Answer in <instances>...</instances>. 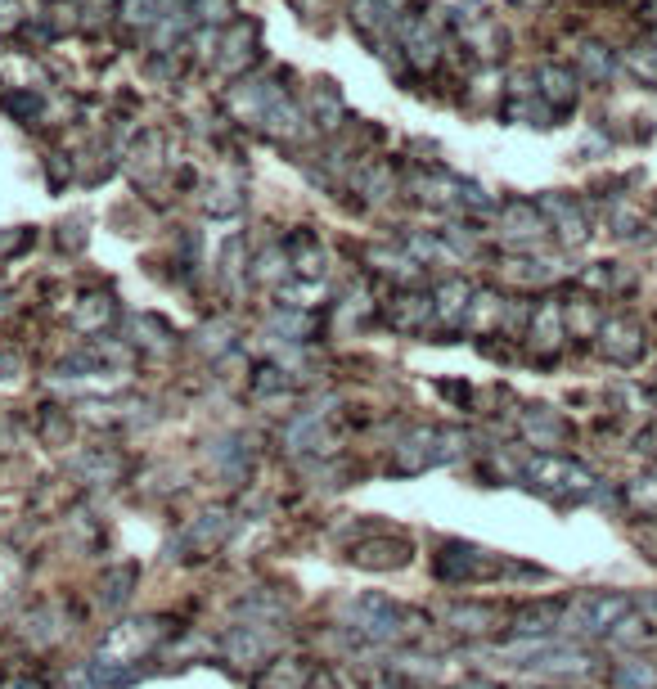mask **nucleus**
<instances>
[{
  "label": "nucleus",
  "mask_w": 657,
  "mask_h": 689,
  "mask_svg": "<svg viewBox=\"0 0 657 689\" xmlns=\"http://www.w3.org/2000/svg\"><path fill=\"white\" fill-rule=\"evenodd\" d=\"M5 109L14 113V118H36V109H41V104H36L32 91H18V86H14V91L5 95Z\"/></svg>",
  "instance_id": "6ab92c4d"
},
{
  "label": "nucleus",
  "mask_w": 657,
  "mask_h": 689,
  "mask_svg": "<svg viewBox=\"0 0 657 689\" xmlns=\"http://www.w3.org/2000/svg\"><path fill=\"white\" fill-rule=\"evenodd\" d=\"M540 212H545V221L558 230V239H563L567 248H581L585 239H590V217H585V208L576 199H567V194H545Z\"/></svg>",
  "instance_id": "7ed1b4c3"
},
{
  "label": "nucleus",
  "mask_w": 657,
  "mask_h": 689,
  "mask_svg": "<svg viewBox=\"0 0 657 689\" xmlns=\"http://www.w3.org/2000/svg\"><path fill=\"white\" fill-rule=\"evenodd\" d=\"M432 316H437L432 298H419V293H401V298L387 307V320H392V329H401V334H419Z\"/></svg>",
  "instance_id": "423d86ee"
},
{
  "label": "nucleus",
  "mask_w": 657,
  "mask_h": 689,
  "mask_svg": "<svg viewBox=\"0 0 657 689\" xmlns=\"http://www.w3.org/2000/svg\"><path fill=\"white\" fill-rule=\"evenodd\" d=\"M630 505L644 509V514H657V478H635L630 482Z\"/></svg>",
  "instance_id": "dca6fc26"
},
{
  "label": "nucleus",
  "mask_w": 657,
  "mask_h": 689,
  "mask_svg": "<svg viewBox=\"0 0 657 689\" xmlns=\"http://www.w3.org/2000/svg\"><path fill=\"white\" fill-rule=\"evenodd\" d=\"M459 5H464V14H477L486 5V0H459Z\"/></svg>",
  "instance_id": "b1692460"
},
{
  "label": "nucleus",
  "mask_w": 657,
  "mask_h": 689,
  "mask_svg": "<svg viewBox=\"0 0 657 689\" xmlns=\"http://www.w3.org/2000/svg\"><path fill=\"white\" fill-rule=\"evenodd\" d=\"M351 559H356L360 568H401V563L410 559V550H405L401 541H365L351 550Z\"/></svg>",
  "instance_id": "1a4fd4ad"
},
{
  "label": "nucleus",
  "mask_w": 657,
  "mask_h": 689,
  "mask_svg": "<svg viewBox=\"0 0 657 689\" xmlns=\"http://www.w3.org/2000/svg\"><path fill=\"white\" fill-rule=\"evenodd\" d=\"M630 613V599L617 595V590H603V595H590L576 604V631L581 635H612V626Z\"/></svg>",
  "instance_id": "f03ea898"
},
{
  "label": "nucleus",
  "mask_w": 657,
  "mask_h": 689,
  "mask_svg": "<svg viewBox=\"0 0 657 689\" xmlns=\"http://www.w3.org/2000/svg\"><path fill=\"white\" fill-rule=\"evenodd\" d=\"M284 253H288V266H297V275H306V280H315V275L324 271V248H320V239H315L311 230L288 235L284 239Z\"/></svg>",
  "instance_id": "0eeeda50"
},
{
  "label": "nucleus",
  "mask_w": 657,
  "mask_h": 689,
  "mask_svg": "<svg viewBox=\"0 0 657 689\" xmlns=\"http://www.w3.org/2000/svg\"><path fill=\"white\" fill-rule=\"evenodd\" d=\"M581 73L590 82H608L612 77V55L603 46H581Z\"/></svg>",
  "instance_id": "2eb2a0df"
},
{
  "label": "nucleus",
  "mask_w": 657,
  "mask_h": 689,
  "mask_svg": "<svg viewBox=\"0 0 657 689\" xmlns=\"http://www.w3.org/2000/svg\"><path fill=\"white\" fill-rule=\"evenodd\" d=\"M468 302H473V289H468L464 280H446L437 289V298H432V307H437V316H446V320H464Z\"/></svg>",
  "instance_id": "9d476101"
},
{
  "label": "nucleus",
  "mask_w": 657,
  "mask_h": 689,
  "mask_svg": "<svg viewBox=\"0 0 657 689\" xmlns=\"http://www.w3.org/2000/svg\"><path fill=\"white\" fill-rule=\"evenodd\" d=\"M540 95H545L554 109H567V104L576 100V73L572 68H558V64H545L540 68Z\"/></svg>",
  "instance_id": "6e6552de"
},
{
  "label": "nucleus",
  "mask_w": 657,
  "mask_h": 689,
  "mask_svg": "<svg viewBox=\"0 0 657 689\" xmlns=\"http://www.w3.org/2000/svg\"><path fill=\"white\" fill-rule=\"evenodd\" d=\"M621 64H626V73L635 77V82L657 86V46H630L626 55H621Z\"/></svg>",
  "instance_id": "ddd939ff"
},
{
  "label": "nucleus",
  "mask_w": 657,
  "mask_h": 689,
  "mask_svg": "<svg viewBox=\"0 0 657 689\" xmlns=\"http://www.w3.org/2000/svg\"><path fill=\"white\" fill-rule=\"evenodd\" d=\"M243 46H252V32H248V28H234V37L225 41V50H243ZM239 59H243V55H234L225 68H230V73H234V68H239Z\"/></svg>",
  "instance_id": "412c9836"
},
{
  "label": "nucleus",
  "mask_w": 657,
  "mask_h": 689,
  "mask_svg": "<svg viewBox=\"0 0 657 689\" xmlns=\"http://www.w3.org/2000/svg\"><path fill=\"white\" fill-rule=\"evenodd\" d=\"M207 212H212V217H230V212H239V194L234 190H212L207 194Z\"/></svg>",
  "instance_id": "aec40b11"
},
{
  "label": "nucleus",
  "mask_w": 657,
  "mask_h": 689,
  "mask_svg": "<svg viewBox=\"0 0 657 689\" xmlns=\"http://www.w3.org/2000/svg\"><path fill=\"white\" fill-rule=\"evenodd\" d=\"M9 28H18L14 5H9V0H0V32H9Z\"/></svg>",
  "instance_id": "5701e85b"
},
{
  "label": "nucleus",
  "mask_w": 657,
  "mask_h": 689,
  "mask_svg": "<svg viewBox=\"0 0 657 689\" xmlns=\"http://www.w3.org/2000/svg\"><path fill=\"white\" fill-rule=\"evenodd\" d=\"M122 14H126V23H140V28H149V23H158V0H126Z\"/></svg>",
  "instance_id": "a211bd4d"
},
{
  "label": "nucleus",
  "mask_w": 657,
  "mask_h": 689,
  "mask_svg": "<svg viewBox=\"0 0 657 689\" xmlns=\"http://www.w3.org/2000/svg\"><path fill=\"white\" fill-rule=\"evenodd\" d=\"M599 352L608 356L612 365H635L644 356V329L635 320H608L599 329Z\"/></svg>",
  "instance_id": "20e7f679"
},
{
  "label": "nucleus",
  "mask_w": 657,
  "mask_h": 689,
  "mask_svg": "<svg viewBox=\"0 0 657 689\" xmlns=\"http://www.w3.org/2000/svg\"><path fill=\"white\" fill-rule=\"evenodd\" d=\"M558 433H563V424H558V419H545V415H527V437H531V442L549 446V442H554Z\"/></svg>",
  "instance_id": "f3484780"
},
{
  "label": "nucleus",
  "mask_w": 657,
  "mask_h": 689,
  "mask_svg": "<svg viewBox=\"0 0 657 689\" xmlns=\"http://www.w3.org/2000/svg\"><path fill=\"white\" fill-rule=\"evenodd\" d=\"M567 325H572V329H590V325H594V311L572 307V311H567Z\"/></svg>",
  "instance_id": "4be33fe9"
},
{
  "label": "nucleus",
  "mask_w": 657,
  "mask_h": 689,
  "mask_svg": "<svg viewBox=\"0 0 657 689\" xmlns=\"http://www.w3.org/2000/svg\"><path fill=\"white\" fill-rule=\"evenodd\" d=\"M500 316H504V298H500V293H473V302H468V325L486 334V329L500 325Z\"/></svg>",
  "instance_id": "f8f14e48"
},
{
  "label": "nucleus",
  "mask_w": 657,
  "mask_h": 689,
  "mask_svg": "<svg viewBox=\"0 0 657 689\" xmlns=\"http://www.w3.org/2000/svg\"><path fill=\"white\" fill-rule=\"evenodd\" d=\"M527 478H531V487L549 491V496H585V491L594 487L590 469L576 460H563V455H536V460L527 464Z\"/></svg>",
  "instance_id": "f257e3e1"
},
{
  "label": "nucleus",
  "mask_w": 657,
  "mask_h": 689,
  "mask_svg": "<svg viewBox=\"0 0 657 689\" xmlns=\"http://www.w3.org/2000/svg\"><path fill=\"white\" fill-rule=\"evenodd\" d=\"M500 226H504V239L531 244V239H540L549 230V221H545V212H540V203H509Z\"/></svg>",
  "instance_id": "39448f33"
},
{
  "label": "nucleus",
  "mask_w": 657,
  "mask_h": 689,
  "mask_svg": "<svg viewBox=\"0 0 657 689\" xmlns=\"http://www.w3.org/2000/svg\"><path fill=\"white\" fill-rule=\"evenodd\" d=\"M518 5H545V0H518Z\"/></svg>",
  "instance_id": "393cba45"
},
{
  "label": "nucleus",
  "mask_w": 657,
  "mask_h": 689,
  "mask_svg": "<svg viewBox=\"0 0 657 689\" xmlns=\"http://www.w3.org/2000/svg\"><path fill=\"white\" fill-rule=\"evenodd\" d=\"M558 334H563V311H558L554 302L536 307V316H531V338H536L540 347H554Z\"/></svg>",
  "instance_id": "4468645a"
},
{
  "label": "nucleus",
  "mask_w": 657,
  "mask_h": 689,
  "mask_svg": "<svg viewBox=\"0 0 657 689\" xmlns=\"http://www.w3.org/2000/svg\"><path fill=\"white\" fill-rule=\"evenodd\" d=\"M617 689H657V667L644 658H626L617 662V676H612Z\"/></svg>",
  "instance_id": "9b49d317"
}]
</instances>
